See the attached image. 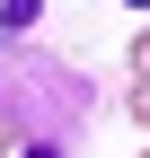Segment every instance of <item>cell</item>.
<instances>
[{
	"label": "cell",
	"mask_w": 150,
	"mask_h": 158,
	"mask_svg": "<svg viewBox=\"0 0 150 158\" xmlns=\"http://www.w3.org/2000/svg\"><path fill=\"white\" fill-rule=\"evenodd\" d=\"M0 106L18 114L27 141H62L97 114V79H88L71 53H35V44H9L0 35Z\"/></svg>",
	"instance_id": "6da1fadb"
},
{
	"label": "cell",
	"mask_w": 150,
	"mask_h": 158,
	"mask_svg": "<svg viewBox=\"0 0 150 158\" xmlns=\"http://www.w3.org/2000/svg\"><path fill=\"white\" fill-rule=\"evenodd\" d=\"M35 9H44V0H0V35H18V27H35Z\"/></svg>",
	"instance_id": "7a4b0ae2"
},
{
	"label": "cell",
	"mask_w": 150,
	"mask_h": 158,
	"mask_svg": "<svg viewBox=\"0 0 150 158\" xmlns=\"http://www.w3.org/2000/svg\"><path fill=\"white\" fill-rule=\"evenodd\" d=\"M18 158H62V141H18Z\"/></svg>",
	"instance_id": "3957f363"
},
{
	"label": "cell",
	"mask_w": 150,
	"mask_h": 158,
	"mask_svg": "<svg viewBox=\"0 0 150 158\" xmlns=\"http://www.w3.org/2000/svg\"><path fill=\"white\" fill-rule=\"evenodd\" d=\"M133 114H141V123H150V70L133 79Z\"/></svg>",
	"instance_id": "277c9868"
},
{
	"label": "cell",
	"mask_w": 150,
	"mask_h": 158,
	"mask_svg": "<svg viewBox=\"0 0 150 158\" xmlns=\"http://www.w3.org/2000/svg\"><path fill=\"white\" fill-rule=\"evenodd\" d=\"M9 141H18V114H9V106H0V149H9Z\"/></svg>",
	"instance_id": "5b68a950"
},
{
	"label": "cell",
	"mask_w": 150,
	"mask_h": 158,
	"mask_svg": "<svg viewBox=\"0 0 150 158\" xmlns=\"http://www.w3.org/2000/svg\"><path fill=\"white\" fill-rule=\"evenodd\" d=\"M133 62H141V70H150V35H141V44H133Z\"/></svg>",
	"instance_id": "8992f818"
},
{
	"label": "cell",
	"mask_w": 150,
	"mask_h": 158,
	"mask_svg": "<svg viewBox=\"0 0 150 158\" xmlns=\"http://www.w3.org/2000/svg\"><path fill=\"white\" fill-rule=\"evenodd\" d=\"M124 9H150V0H124Z\"/></svg>",
	"instance_id": "52a82bcc"
},
{
	"label": "cell",
	"mask_w": 150,
	"mask_h": 158,
	"mask_svg": "<svg viewBox=\"0 0 150 158\" xmlns=\"http://www.w3.org/2000/svg\"><path fill=\"white\" fill-rule=\"evenodd\" d=\"M141 158H150V149H141Z\"/></svg>",
	"instance_id": "ba28073f"
}]
</instances>
